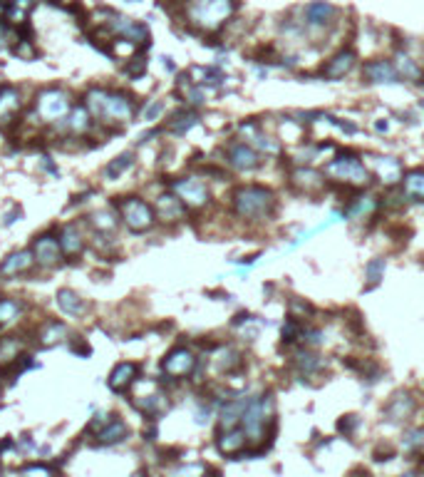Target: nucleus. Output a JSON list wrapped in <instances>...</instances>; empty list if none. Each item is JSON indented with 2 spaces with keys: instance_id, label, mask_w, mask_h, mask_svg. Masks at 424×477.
Masks as SVG:
<instances>
[{
  "instance_id": "nucleus-32",
  "label": "nucleus",
  "mask_w": 424,
  "mask_h": 477,
  "mask_svg": "<svg viewBox=\"0 0 424 477\" xmlns=\"http://www.w3.org/2000/svg\"><path fill=\"white\" fill-rule=\"evenodd\" d=\"M33 6H35V0H10L6 6V18L10 22H15V25H20V22H25L27 13H30Z\"/></svg>"
},
{
  "instance_id": "nucleus-5",
  "label": "nucleus",
  "mask_w": 424,
  "mask_h": 477,
  "mask_svg": "<svg viewBox=\"0 0 424 477\" xmlns=\"http://www.w3.org/2000/svg\"><path fill=\"white\" fill-rule=\"evenodd\" d=\"M117 209H120L122 219H125V224L129 226L132 231L152 229L154 209L149 207L147 202H141V199H136V197H127V199H122V202H117Z\"/></svg>"
},
{
  "instance_id": "nucleus-12",
  "label": "nucleus",
  "mask_w": 424,
  "mask_h": 477,
  "mask_svg": "<svg viewBox=\"0 0 424 477\" xmlns=\"http://www.w3.org/2000/svg\"><path fill=\"white\" fill-rule=\"evenodd\" d=\"M229 165L239 172H253L261 167V154L246 142H236L229 147Z\"/></svg>"
},
{
  "instance_id": "nucleus-40",
  "label": "nucleus",
  "mask_w": 424,
  "mask_h": 477,
  "mask_svg": "<svg viewBox=\"0 0 424 477\" xmlns=\"http://www.w3.org/2000/svg\"><path fill=\"white\" fill-rule=\"evenodd\" d=\"M305 333V326L300 318H293L290 316L288 321H285V326H283V340L285 343H295V340H300Z\"/></svg>"
},
{
  "instance_id": "nucleus-43",
  "label": "nucleus",
  "mask_w": 424,
  "mask_h": 477,
  "mask_svg": "<svg viewBox=\"0 0 424 477\" xmlns=\"http://www.w3.org/2000/svg\"><path fill=\"white\" fill-rule=\"evenodd\" d=\"M402 445L407 452H424V428L409 430L402 438Z\"/></svg>"
},
{
  "instance_id": "nucleus-16",
  "label": "nucleus",
  "mask_w": 424,
  "mask_h": 477,
  "mask_svg": "<svg viewBox=\"0 0 424 477\" xmlns=\"http://www.w3.org/2000/svg\"><path fill=\"white\" fill-rule=\"evenodd\" d=\"M60 254H62L60 242H57L55 236L45 234V236H40V239H35L33 256H35V261H38V263H43V266H52V263H57Z\"/></svg>"
},
{
  "instance_id": "nucleus-53",
  "label": "nucleus",
  "mask_w": 424,
  "mask_h": 477,
  "mask_svg": "<svg viewBox=\"0 0 424 477\" xmlns=\"http://www.w3.org/2000/svg\"><path fill=\"white\" fill-rule=\"evenodd\" d=\"M159 112H162V102H152V104H149V110L144 112V120L152 122L154 117H159Z\"/></svg>"
},
{
  "instance_id": "nucleus-2",
  "label": "nucleus",
  "mask_w": 424,
  "mask_h": 477,
  "mask_svg": "<svg viewBox=\"0 0 424 477\" xmlns=\"http://www.w3.org/2000/svg\"><path fill=\"white\" fill-rule=\"evenodd\" d=\"M234 212L241 219L263 221L276 212V194L261 184H243L234 192Z\"/></svg>"
},
{
  "instance_id": "nucleus-20",
  "label": "nucleus",
  "mask_w": 424,
  "mask_h": 477,
  "mask_svg": "<svg viewBox=\"0 0 424 477\" xmlns=\"http://www.w3.org/2000/svg\"><path fill=\"white\" fill-rule=\"evenodd\" d=\"M250 403V398H236V401H229L221 410V420H218V428L223 430H236L241 425V417H243L246 406Z\"/></svg>"
},
{
  "instance_id": "nucleus-8",
  "label": "nucleus",
  "mask_w": 424,
  "mask_h": 477,
  "mask_svg": "<svg viewBox=\"0 0 424 477\" xmlns=\"http://www.w3.org/2000/svg\"><path fill=\"white\" fill-rule=\"evenodd\" d=\"M162 371L169 375V378H186L196 371V356L189 351V348L179 346L169 353L167 358L162 361Z\"/></svg>"
},
{
  "instance_id": "nucleus-25",
  "label": "nucleus",
  "mask_w": 424,
  "mask_h": 477,
  "mask_svg": "<svg viewBox=\"0 0 424 477\" xmlns=\"http://www.w3.org/2000/svg\"><path fill=\"white\" fill-rule=\"evenodd\" d=\"M134 408L144 413L147 417H157L159 413L167 410V398H164L162 393L141 395V398H134Z\"/></svg>"
},
{
  "instance_id": "nucleus-50",
  "label": "nucleus",
  "mask_w": 424,
  "mask_h": 477,
  "mask_svg": "<svg viewBox=\"0 0 424 477\" xmlns=\"http://www.w3.org/2000/svg\"><path fill=\"white\" fill-rule=\"evenodd\" d=\"M107 415H102V413H97V415H94L92 417V420H90V433H94V430H97V433H99V430H102L104 428V425H107Z\"/></svg>"
},
{
  "instance_id": "nucleus-42",
  "label": "nucleus",
  "mask_w": 424,
  "mask_h": 477,
  "mask_svg": "<svg viewBox=\"0 0 424 477\" xmlns=\"http://www.w3.org/2000/svg\"><path fill=\"white\" fill-rule=\"evenodd\" d=\"M194 125H196V115H194V112H179V115H174V120H171L169 130L174 132V134H184V132L191 130Z\"/></svg>"
},
{
  "instance_id": "nucleus-41",
  "label": "nucleus",
  "mask_w": 424,
  "mask_h": 477,
  "mask_svg": "<svg viewBox=\"0 0 424 477\" xmlns=\"http://www.w3.org/2000/svg\"><path fill=\"white\" fill-rule=\"evenodd\" d=\"M17 316H20V303L13 301V298H3L0 301V326L13 324Z\"/></svg>"
},
{
  "instance_id": "nucleus-21",
  "label": "nucleus",
  "mask_w": 424,
  "mask_h": 477,
  "mask_svg": "<svg viewBox=\"0 0 424 477\" xmlns=\"http://www.w3.org/2000/svg\"><path fill=\"white\" fill-rule=\"evenodd\" d=\"M365 75H367V80L370 83H385V85H392L397 83V70H395V65L387 60H372L365 65Z\"/></svg>"
},
{
  "instance_id": "nucleus-7",
  "label": "nucleus",
  "mask_w": 424,
  "mask_h": 477,
  "mask_svg": "<svg viewBox=\"0 0 424 477\" xmlns=\"http://www.w3.org/2000/svg\"><path fill=\"white\" fill-rule=\"evenodd\" d=\"M35 107H38V115L43 117L45 122H57L70 112V99H67V95L60 92V90H45L38 97Z\"/></svg>"
},
{
  "instance_id": "nucleus-30",
  "label": "nucleus",
  "mask_w": 424,
  "mask_h": 477,
  "mask_svg": "<svg viewBox=\"0 0 424 477\" xmlns=\"http://www.w3.org/2000/svg\"><path fill=\"white\" fill-rule=\"evenodd\" d=\"M241 363H243V358H241V353L236 348H221L216 356V368L221 373H236Z\"/></svg>"
},
{
  "instance_id": "nucleus-36",
  "label": "nucleus",
  "mask_w": 424,
  "mask_h": 477,
  "mask_svg": "<svg viewBox=\"0 0 424 477\" xmlns=\"http://www.w3.org/2000/svg\"><path fill=\"white\" fill-rule=\"evenodd\" d=\"M132 162H134V157H132L129 152L127 154H120L117 159H112L107 165V170H104V174H107V179H117V177H122L127 170L132 167Z\"/></svg>"
},
{
  "instance_id": "nucleus-26",
  "label": "nucleus",
  "mask_w": 424,
  "mask_h": 477,
  "mask_svg": "<svg viewBox=\"0 0 424 477\" xmlns=\"http://www.w3.org/2000/svg\"><path fill=\"white\" fill-rule=\"evenodd\" d=\"M127 425L122 420H109L107 425H104L102 430L97 433V445H115V443H122V440L127 438Z\"/></svg>"
},
{
  "instance_id": "nucleus-58",
  "label": "nucleus",
  "mask_w": 424,
  "mask_h": 477,
  "mask_svg": "<svg viewBox=\"0 0 424 477\" xmlns=\"http://www.w3.org/2000/svg\"><path fill=\"white\" fill-rule=\"evenodd\" d=\"M132 477H144V475H141V472H139V475H132Z\"/></svg>"
},
{
  "instance_id": "nucleus-55",
  "label": "nucleus",
  "mask_w": 424,
  "mask_h": 477,
  "mask_svg": "<svg viewBox=\"0 0 424 477\" xmlns=\"http://www.w3.org/2000/svg\"><path fill=\"white\" fill-rule=\"evenodd\" d=\"M348 477H372V475H370V472H367V470H365V467H355V470L350 472Z\"/></svg>"
},
{
  "instance_id": "nucleus-39",
  "label": "nucleus",
  "mask_w": 424,
  "mask_h": 477,
  "mask_svg": "<svg viewBox=\"0 0 424 477\" xmlns=\"http://www.w3.org/2000/svg\"><path fill=\"white\" fill-rule=\"evenodd\" d=\"M395 70H397V75H402L404 80H417V77L422 75L419 65L407 55H397V65H395Z\"/></svg>"
},
{
  "instance_id": "nucleus-13",
  "label": "nucleus",
  "mask_w": 424,
  "mask_h": 477,
  "mask_svg": "<svg viewBox=\"0 0 424 477\" xmlns=\"http://www.w3.org/2000/svg\"><path fill=\"white\" fill-rule=\"evenodd\" d=\"M372 170H375L377 179L385 184V187H395L404 179V172L400 159L395 157H372Z\"/></svg>"
},
{
  "instance_id": "nucleus-17",
  "label": "nucleus",
  "mask_w": 424,
  "mask_h": 477,
  "mask_svg": "<svg viewBox=\"0 0 424 477\" xmlns=\"http://www.w3.org/2000/svg\"><path fill=\"white\" fill-rule=\"evenodd\" d=\"M355 67V53L353 50H340L335 57L327 60V65L323 67V77L327 80H343L350 70Z\"/></svg>"
},
{
  "instance_id": "nucleus-22",
  "label": "nucleus",
  "mask_w": 424,
  "mask_h": 477,
  "mask_svg": "<svg viewBox=\"0 0 424 477\" xmlns=\"http://www.w3.org/2000/svg\"><path fill=\"white\" fill-rule=\"evenodd\" d=\"M33 261H35L33 251H15V254H10V256L3 261V266H0V276L10 279V276L25 274V271L33 266Z\"/></svg>"
},
{
  "instance_id": "nucleus-31",
  "label": "nucleus",
  "mask_w": 424,
  "mask_h": 477,
  "mask_svg": "<svg viewBox=\"0 0 424 477\" xmlns=\"http://www.w3.org/2000/svg\"><path fill=\"white\" fill-rule=\"evenodd\" d=\"M55 298H57V306H60L65 313H70V316H77V313L85 311V303H82V298L70 289H60Z\"/></svg>"
},
{
  "instance_id": "nucleus-46",
  "label": "nucleus",
  "mask_w": 424,
  "mask_h": 477,
  "mask_svg": "<svg viewBox=\"0 0 424 477\" xmlns=\"http://www.w3.org/2000/svg\"><path fill=\"white\" fill-rule=\"evenodd\" d=\"M204 472H206V467L202 462H191V465H181L176 470H171L169 477H204Z\"/></svg>"
},
{
  "instance_id": "nucleus-9",
  "label": "nucleus",
  "mask_w": 424,
  "mask_h": 477,
  "mask_svg": "<svg viewBox=\"0 0 424 477\" xmlns=\"http://www.w3.org/2000/svg\"><path fill=\"white\" fill-rule=\"evenodd\" d=\"M290 187H293L295 192L313 197V194H320L323 189L327 187V179L325 174H320V172L313 170V167H298V170L290 172Z\"/></svg>"
},
{
  "instance_id": "nucleus-18",
  "label": "nucleus",
  "mask_w": 424,
  "mask_h": 477,
  "mask_svg": "<svg viewBox=\"0 0 424 477\" xmlns=\"http://www.w3.org/2000/svg\"><path fill=\"white\" fill-rule=\"evenodd\" d=\"M154 216L162 221H179L184 216V204L176 194L167 192L157 199V207H154Z\"/></svg>"
},
{
  "instance_id": "nucleus-28",
  "label": "nucleus",
  "mask_w": 424,
  "mask_h": 477,
  "mask_svg": "<svg viewBox=\"0 0 424 477\" xmlns=\"http://www.w3.org/2000/svg\"><path fill=\"white\" fill-rule=\"evenodd\" d=\"M402 189L409 199H417L424 202V170H412L404 174L402 179Z\"/></svg>"
},
{
  "instance_id": "nucleus-23",
  "label": "nucleus",
  "mask_w": 424,
  "mask_h": 477,
  "mask_svg": "<svg viewBox=\"0 0 424 477\" xmlns=\"http://www.w3.org/2000/svg\"><path fill=\"white\" fill-rule=\"evenodd\" d=\"M377 209H380L377 197L365 194V197H355L353 202H350V207L345 209V214H348L350 219H370V216H375Z\"/></svg>"
},
{
  "instance_id": "nucleus-24",
  "label": "nucleus",
  "mask_w": 424,
  "mask_h": 477,
  "mask_svg": "<svg viewBox=\"0 0 424 477\" xmlns=\"http://www.w3.org/2000/svg\"><path fill=\"white\" fill-rule=\"evenodd\" d=\"M320 366H323L320 356H318V353H313L310 348H300V351L293 356V368L298 371L300 375L318 373V371H320Z\"/></svg>"
},
{
  "instance_id": "nucleus-1",
  "label": "nucleus",
  "mask_w": 424,
  "mask_h": 477,
  "mask_svg": "<svg viewBox=\"0 0 424 477\" xmlns=\"http://www.w3.org/2000/svg\"><path fill=\"white\" fill-rule=\"evenodd\" d=\"M236 13V0H186V20L202 33H213Z\"/></svg>"
},
{
  "instance_id": "nucleus-14",
  "label": "nucleus",
  "mask_w": 424,
  "mask_h": 477,
  "mask_svg": "<svg viewBox=\"0 0 424 477\" xmlns=\"http://www.w3.org/2000/svg\"><path fill=\"white\" fill-rule=\"evenodd\" d=\"M216 448L221 455H229V457H236V455H243L246 450H248V438H246L243 430H223V433H218L216 438Z\"/></svg>"
},
{
  "instance_id": "nucleus-11",
  "label": "nucleus",
  "mask_w": 424,
  "mask_h": 477,
  "mask_svg": "<svg viewBox=\"0 0 424 477\" xmlns=\"http://www.w3.org/2000/svg\"><path fill=\"white\" fill-rule=\"evenodd\" d=\"M109 28H112V33L120 35V38L129 40V43H141L147 45L149 43V30L141 25V22L132 20V18H125V15H115L112 20H109Z\"/></svg>"
},
{
  "instance_id": "nucleus-15",
  "label": "nucleus",
  "mask_w": 424,
  "mask_h": 477,
  "mask_svg": "<svg viewBox=\"0 0 424 477\" xmlns=\"http://www.w3.org/2000/svg\"><path fill=\"white\" fill-rule=\"evenodd\" d=\"M414 408H417V403H414L412 395L404 393V390H400V393L392 395L390 403L385 406V417L390 422H402V420H407V417L412 415Z\"/></svg>"
},
{
  "instance_id": "nucleus-48",
  "label": "nucleus",
  "mask_w": 424,
  "mask_h": 477,
  "mask_svg": "<svg viewBox=\"0 0 424 477\" xmlns=\"http://www.w3.org/2000/svg\"><path fill=\"white\" fill-rule=\"evenodd\" d=\"M308 313H313V306H310V303H303L300 298H293V301H290V316L293 318H305Z\"/></svg>"
},
{
  "instance_id": "nucleus-38",
  "label": "nucleus",
  "mask_w": 424,
  "mask_h": 477,
  "mask_svg": "<svg viewBox=\"0 0 424 477\" xmlns=\"http://www.w3.org/2000/svg\"><path fill=\"white\" fill-rule=\"evenodd\" d=\"M17 107H20V97H17V92L10 88H6L3 92H0V117L13 115Z\"/></svg>"
},
{
  "instance_id": "nucleus-35",
  "label": "nucleus",
  "mask_w": 424,
  "mask_h": 477,
  "mask_svg": "<svg viewBox=\"0 0 424 477\" xmlns=\"http://www.w3.org/2000/svg\"><path fill=\"white\" fill-rule=\"evenodd\" d=\"M90 221H92V226L97 231H104V234H109V231L117 229V214L115 212H109V209H102V212H94L92 216H90Z\"/></svg>"
},
{
  "instance_id": "nucleus-51",
  "label": "nucleus",
  "mask_w": 424,
  "mask_h": 477,
  "mask_svg": "<svg viewBox=\"0 0 424 477\" xmlns=\"http://www.w3.org/2000/svg\"><path fill=\"white\" fill-rule=\"evenodd\" d=\"M72 353H77V356H82V358H87L90 353H92V348H90L85 340H75V343H72Z\"/></svg>"
},
{
  "instance_id": "nucleus-29",
  "label": "nucleus",
  "mask_w": 424,
  "mask_h": 477,
  "mask_svg": "<svg viewBox=\"0 0 424 477\" xmlns=\"http://www.w3.org/2000/svg\"><path fill=\"white\" fill-rule=\"evenodd\" d=\"M332 15H335V8H332L330 3H325V0L310 3V6L305 8V18H308L310 25H325V22H330Z\"/></svg>"
},
{
  "instance_id": "nucleus-34",
  "label": "nucleus",
  "mask_w": 424,
  "mask_h": 477,
  "mask_svg": "<svg viewBox=\"0 0 424 477\" xmlns=\"http://www.w3.org/2000/svg\"><path fill=\"white\" fill-rule=\"evenodd\" d=\"M67 336V326L65 324H57V321H52V324H48V329L40 333V346L43 348H50L55 346L57 340H62Z\"/></svg>"
},
{
  "instance_id": "nucleus-33",
  "label": "nucleus",
  "mask_w": 424,
  "mask_h": 477,
  "mask_svg": "<svg viewBox=\"0 0 424 477\" xmlns=\"http://www.w3.org/2000/svg\"><path fill=\"white\" fill-rule=\"evenodd\" d=\"M33 366L35 363L30 361V356H20V358H15V361L6 363V366L0 368V378H6L8 383H13L22 371H27V368H33Z\"/></svg>"
},
{
  "instance_id": "nucleus-52",
  "label": "nucleus",
  "mask_w": 424,
  "mask_h": 477,
  "mask_svg": "<svg viewBox=\"0 0 424 477\" xmlns=\"http://www.w3.org/2000/svg\"><path fill=\"white\" fill-rule=\"evenodd\" d=\"M392 455H395V450L390 448V445H387V448H377L375 450V460H392Z\"/></svg>"
},
{
  "instance_id": "nucleus-6",
  "label": "nucleus",
  "mask_w": 424,
  "mask_h": 477,
  "mask_svg": "<svg viewBox=\"0 0 424 477\" xmlns=\"http://www.w3.org/2000/svg\"><path fill=\"white\" fill-rule=\"evenodd\" d=\"M171 194L181 199V204L189 209H204L211 199L209 194L206 184L202 179H196V177H184V179H176L171 184Z\"/></svg>"
},
{
  "instance_id": "nucleus-37",
  "label": "nucleus",
  "mask_w": 424,
  "mask_h": 477,
  "mask_svg": "<svg viewBox=\"0 0 424 477\" xmlns=\"http://www.w3.org/2000/svg\"><path fill=\"white\" fill-rule=\"evenodd\" d=\"M365 279H367V289L377 286L385 279V258H372L367 266H365Z\"/></svg>"
},
{
  "instance_id": "nucleus-27",
  "label": "nucleus",
  "mask_w": 424,
  "mask_h": 477,
  "mask_svg": "<svg viewBox=\"0 0 424 477\" xmlns=\"http://www.w3.org/2000/svg\"><path fill=\"white\" fill-rule=\"evenodd\" d=\"M60 249H62V254H67V256H77V254L85 249V242H82V236H80V231H77V226L67 224L65 229H62Z\"/></svg>"
},
{
  "instance_id": "nucleus-57",
  "label": "nucleus",
  "mask_w": 424,
  "mask_h": 477,
  "mask_svg": "<svg viewBox=\"0 0 424 477\" xmlns=\"http://www.w3.org/2000/svg\"><path fill=\"white\" fill-rule=\"evenodd\" d=\"M402 477H417V475H414V472H407V475H402Z\"/></svg>"
},
{
  "instance_id": "nucleus-4",
  "label": "nucleus",
  "mask_w": 424,
  "mask_h": 477,
  "mask_svg": "<svg viewBox=\"0 0 424 477\" xmlns=\"http://www.w3.org/2000/svg\"><path fill=\"white\" fill-rule=\"evenodd\" d=\"M327 177L345 184V187H365L370 181V172L355 154H340L325 167Z\"/></svg>"
},
{
  "instance_id": "nucleus-47",
  "label": "nucleus",
  "mask_w": 424,
  "mask_h": 477,
  "mask_svg": "<svg viewBox=\"0 0 424 477\" xmlns=\"http://www.w3.org/2000/svg\"><path fill=\"white\" fill-rule=\"evenodd\" d=\"M358 425H360L358 415H343L340 420H337V430H340V433H345V435H353L355 430H358Z\"/></svg>"
},
{
  "instance_id": "nucleus-54",
  "label": "nucleus",
  "mask_w": 424,
  "mask_h": 477,
  "mask_svg": "<svg viewBox=\"0 0 424 477\" xmlns=\"http://www.w3.org/2000/svg\"><path fill=\"white\" fill-rule=\"evenodd\" d=\"M250 321V313H239V316L234 318V326H241V324H248Z\"/></svg>"
},
{
  "instance_id": "nucleus-56",
  "label": "nucleus",
  "mask_w": 424,
  "mask_h": 477,
  "mask_svg": "<svg viewBox=\"0 0 424 477\" xmlns=\"http://www.w3.org/2000/svg\"><path fill=\"white\" fill-rule=\"evenodd\" d=\"M15 216H17V219H20V216H22V212H20V209H17V212H13V214H8L6 224H8V226H10V224H13V221H15Z\"/></svg>"
},
{
  "instance_id": "nucleus-3",
  "label": "nucleus",
  "mask_w": 424,
  "mask_h": 477,
  "mask_svg": "<svg viewBox=\"0 0 424 477\" xmlns=\"http://www.w3.org/2000/svg\"><path fill=\"white\" fill-rule=\"evenodd\" d=\"M241 430L246 433L248 443H258L261 438H266V430L268 433L276 430V403L271 393L250 398L241 417Z\"/></svg>"
},
{
  "instance_id": "nucleus-49",
  "label": "nucleus",
  "mask_w": 424,
  "mask_h": 477,
  "mask_svg": "<svg viewBox=\"0 0 424 477\" xmlns=\"http://www.w3.org/2000/svg\"><path fill=\"white\" fill-rule=\"evenodd\" d=\"M20 477H52V472H50V467H45V465H30L20 472Z\"/></svg>"
},
{
  "instance_id": "nucleus-19",
  "label": "nucleus",
  "mask_w": 424,
  "mask_h": 477,
  "mask_svg": "<svg viewBox=\"0 0 424 477\" xmlns=\"http://www.w3.org/2000/svg\"><path fill=\"white\" fill-rule=\"evenodd\" d=\"M136 375H139V366L136 363H117L115 371L109 373V388L115 390V393H125L136 380Z\"/></svg>"
},
{
  "instance_id": "nucleus-44",
  "label": "nucleus",
  "mask_w": 424,
  "mask_h": 477,
  "mask_svg": "<svg viewBox=\"0 0 424 477\" xmlns=\"http://www.w3.org/2000/svg\"><path fill=\"white\" fill-rule=\"evenodd\" d=\"M104 99H107V92H104V90H92V92L87 95V104H85V107H87V112L92 117H102V107H104Z\"/></svg>"
},
{
  "instance_id": "nucleus-45",
  "label": "nucleus",
  "mask_w": 424,
  "mask_h": 477,
  "mask_svg": "<svg viewBox=\"0 0 424 477\" xmlns=\"http://www.w3.org/2000/svg\"><path fill=\"white\" fill-rule=\"evenodd\" d=\"M70 127H72V132H77V134H82V132L87 130V127H90V112H87V107H77V110H72Z\"/></svg>"
},
{
  "instance_id": "nucleus-10",
  "label": "nucleus",
  "mask_w": 424,
  "mask_h": 477,
  "mask_svg": "<svg viewBox=\"0 0 424 477\" xmlns=\"http://www.w3.org/2000/svg\"><path fill=\"white\" fill-rule=\"evenodd\" d=\"M132 115H134V107H132L129 97L107 92V99H104V107H102V117H99V120L117 125V122H129Z\"/></svg>"
}]
</instances>
